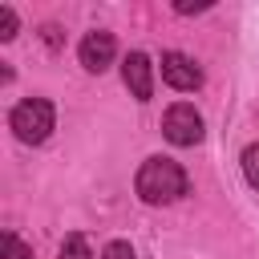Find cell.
I'll return each instance as SVG.
<instances>
[{
  "label": "cell",
  "mask_w": 259,
  "mask_h": 259,
  "mask_svg": "<svg viewBox=\"0 0 259 259\" xmlns=\"http://www.w3.org/2000/svg\"><path fill=\"white\" fill-rule=\"evenodd\" d=\"M186 170L174 162V158H146L142 162V170H138V194H142V202H150V206H166V202H178L182 194H186Z\"/></svg>",
  "instance_id": "6da1fadb"
},
{
  "label": "cell",
  "mask_w": 259,
  "mask_h": 259,
  "mask_svg": "<svg viewBox=\"0 0 259 259\" xmlns=\"http://www.w3.org/2000/svg\"><path fill=\"white\" fill-rule=\"evenodd\" d=\"M53 101H45V97H28V101H20L16 109H12V117H8V125H12V134L24 142V146H40L49 134H53Z\"/></svg>",
  "instance_id": "7a4b0ae2"
},
{
  "label": "cell",
  "mask_w": 259,
  "mask_h": 259,
  "mask_svg": "<svg viewBox=\"0 0 259 259\" xmlns=\"http://www.w3.org/2000/svg\"><path fill=\"white\" fill-rule=\"evenodd\" d=\"M162 134H166L170 146H198V142H202V113H198L194 105L178 101V105L166 109V117H162Z\"/></svg>",
  "instance_id": "3957f363"
},
{
  "label": "cell",
  "mask_w": 259,
  "mask_h": 259,
  "mask_svg": "<svg viewBox=\"0 0 259 259\" xmlns=\"http://www.w3.org/2000/svg\"><path fill=\"white\" fill-rule=\"evenodd\" d=\"M162 81H166L170 89H178V93H190V89L202 85V69H198L194 57H186V53H166V57H162Z\"/></svg>",
  "instance_id": "277c9868"
},
{
  "label": "cell",
  "mask_w": 259,
  "mask_h": 259,
  "mask_svg": "<svg viewBox=\"0 0 259 259\" xmlns=\"http://www.w3.org/2000/svg\"><path fill=\"white\" fill-rule=\"evenodd\" d=\"M121 81L138 101H150L154 97V65H150V57L146 53H130L121 61Z\"/></svg>",
  "instance_id": "5b68a950"
},
{
  "label": "cell",
  "mask_w": 259,
  "mask_h": 259,
  "mask_svg": "<svg viewBox=\"0 0 259 259\" xmlns=\"http://www.w3.org/2000/svg\"><path fill=\"white\" fill-rule=\"evenodd\" d=\"M113 53H117V40H113V32H89L85 40H81V65L89 69V73H105L109 65H113Z\"/></svg>",
  "instance_id": "8992f818"
},
{
  "label": "cell",
  "mask_w": 259,
  "mask_h": 259,
  "mask_svg": "<svg viewBox=\"0 0 259 259\" xmlns=\"http://www.w3.org/2000/svg\"><path fill=\"white\" fill-rule=\"evenodd\" d=\"M61 259H93L85 235H65V243H61Z\"/></svg>",
  "instance_id": "52a82bcc"
},
{
  "label": "cell",
  "mask_w": 259,
  "mask_h": 259,
  "mask_svg": "<svg viewBox=\"0 0 259 259\" xmlns=\"http://www.w3.org/2000/svg\"><path fill=\"white\" fill-rule=\"evenodd\" d=\"M0 247H4V259H32V247H28V243H20L12 231H4V235H0Z\"/></svg>",
  "instance_id": "ba28073f"
},
{
  "label": "cell",
  "mask_w": 259,
  "mask_h": 259,
  "mask_svg": "<svg viewBox=\"0 0 259 259\" xmlns=\"http://www.w3.org/2000/svg\"><path fill=\"white\" fill-rule=\"evenodd\" d=\"M243 174H247V182L259 190V142H251V146L243 150Z\"/></svg>",
  "instance_id": "9c48e42d"
},
{
  "label": "cell",
  "mask_w": 259,
  "mask_h": 259,
  "mask_svg": "<svg viewBox=\"0 0 259 259\" xmlns=\"http://www.w3.org/2000/svg\"><path fill=\"white\" fill-rule=\"evenodd\" d=\"M12 36H16V12L0 4V40H12Z\"/></svg>",
  "instance_id": "30bf717a"
},
{
  "label": "cell",
  "mask_w": 259,
  "mask_h": 259,
  "mask_svg": "<svg viewBox=\"0 0 259 259\" xmlns=\"http://www.w3.org/2000/svg\"><path fill=\"white\" fill-rule=\"evenodd\" d=\"M101 259H138V255H134V247H130V243L113 239V243H109V247L101 251Z\"/></svg>",
  "instance_id": "8fae6325"
},
{
  "label": "cell",
  "mask_w": 259,
  "mask_h": 259,
  "mask_svg": "<svg viewBox=\"0 0 259 259\" xmlns=\"http://www.w3.org/2000/svg\"><path fill=\"white\" fill-rule=\"evenodd\" d=\"M45 45H49V49L61 45V28H57V24H45Z\"/></svg>",
  "instance_id": "7c38bea8"
},
{
  "label": "cell",
  "mask_w": 259,
  "mask_h": 259,
  "mask_svg": "<svg viewBox=\"0 0 259 259\" xmlns=\"http://www.w3.org/2000/svg\"><path fill=\"white\" fill-rule=\"evenodd\" d=\"M174 8H178V12H202L206 4H186V0H182V4H174Z\"/></svg>",
  "instance_id": "4fadbf2b"
}]
</instances>
